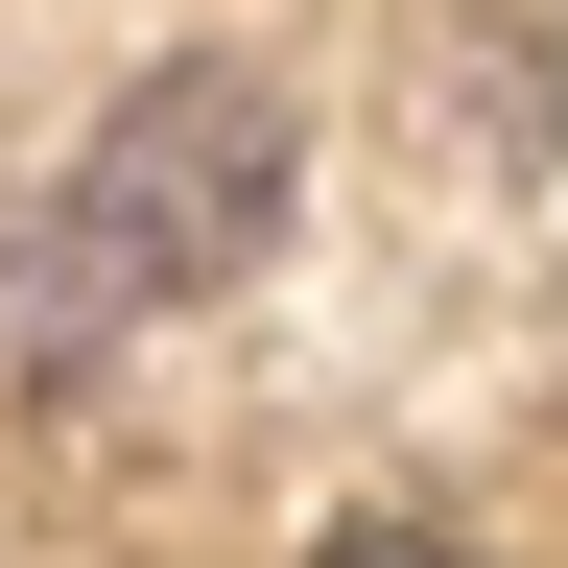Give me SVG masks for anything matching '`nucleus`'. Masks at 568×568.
Listing matches in <instances>:
<instances>
[{
	"instance_id": "f257e3e1",
	"label": "nucleus",
	"mask_w": 568,
	"mask_h": 568,
	"mask_svg": "<svg viewBox=\"0 0 568 568\" xmlns=\"http://www.w3.org/2000/svg\"><path fill=\"white\" fill-rule=\"evenodd\" d=\"M284 190H308V119H284V71L166 48V71L95 119V166H71L48 261H24V332L71 355V332H119V308H213V284L284 237Z\"/></svg>"
}]
</instances>
